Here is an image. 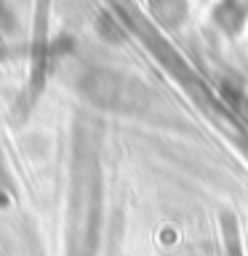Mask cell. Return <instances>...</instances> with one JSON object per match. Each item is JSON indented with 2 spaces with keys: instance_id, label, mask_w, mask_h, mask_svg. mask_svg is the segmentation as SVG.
Masks as SVG:
<instances>
[{
  "instance_id": "1",
  "label": "cell",
  "mask_w": 248,
  "mask_h": 256,
  "mask_svg": "<svg viewBox=\"0 0 248 256\" xmlns=\"http://www.w3.org/2000/svg\"><path fill=\"white\" fill-rule=\"evenodd\" d=\"M80 94L86 99L102 107H120L123 102H134L131 86L126 83L120 75L110 70H91L80 78Z\"/></svg>"
}]
</instances>
